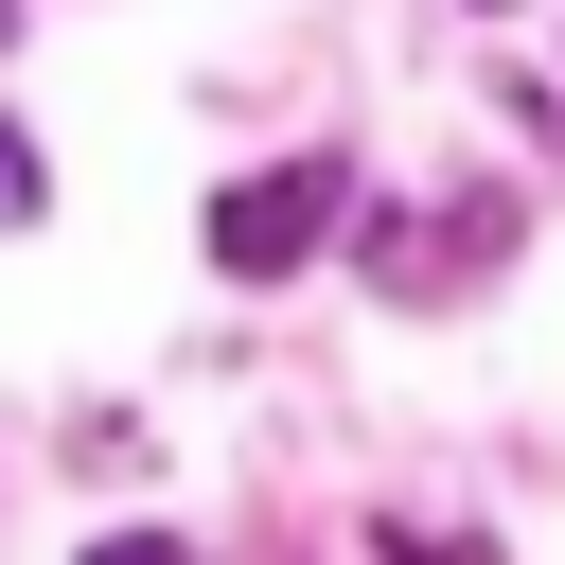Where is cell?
<instances>
[{
	"mask_svg": "<svg viewBox=\"0 0 565 565\" xmlns=\"http://www.w3.org/2000/svg\"><path fill=\"white\" fill-rule=\"evenodd\" d=\"M335 212H353L335 159H265V177L212 194V265H230V282H300V265L335 247Z\"/></svg>",
	"mask_w": 565,
	"mask_h": 565,
	"instance_id": "cell-1",
	"label": "cell"
},
{
	"mask_svg": "<svg viewBox=\"0 0 565 565\" xmlns=\"http://www.w3.org/2000/svg\"><path fill=\"white\" fill-rule=\"evenodd\" d=\"M512 265V194H459V212H388L371 230V300H459Z\"/></svg>",
	"mask_w": 565,
	"mask_h": 565,
	"instance_id": "cell-2",
	"label": "cell"
},
{
	"mask_svg": "<svg viewBox=\"0 0 565 565\" xmlns=\"http://www.w3.org/2000/svg\"><path fill=\"white\" fill-rule=\"evenodd\" d=\"M35 212H53V177H35V141L0 124V230H35Z\"/></svg>",
	"mask_w": 565,
	"mask_h": 565,
	"instance_id": "cell-3",
	"label": "cell"
},
{
	"mask_svg": "<svg viewBox=\"0 0 565 565\" xmlns=\"http://www.w3.org/2000/svg\"><path fill=\"white\" fill-rule=\"evenodd\" d=\"M88 565H194V547H177V530H106Z\"/></svg>",
	"mask_w": 565,
	"mask_h": 565,
	"instance_id": "cell-4",
	"label": "cell"
},
{
	"mask_svg": "<svg viewBox=\"0 0 565 565\" xmlns=\"http://www.w3.org/2000/svg\"><path fill=\"white\" fill-rule=\"evenodd\" d=\"M388 565H494V547H424V530H388Z\"/></svg>",
	"mask_w": 565,
	"mask_h": 565,
	"instance_id": "cell-5",
	"label": "cell"
},
{
	"mask_svg": "<svg viewBox=\"0 0 565 565\" xmlns=\"http://www.w3.org/2000/svg\"><path fill=\"white\" fill-rule=\"evenodd\" d=\"M0 35H18V0H0Z\"/></svg>",
	"mask_w": 565,
	"mask_h": 565,
	"instance_id": "cell-6",
	"label": "cell"
}]
</instances>
